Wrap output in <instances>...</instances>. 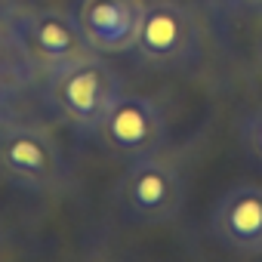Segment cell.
Masks as SVG:
<instances>
[{"label": "cell", "instance_id": "cell-1", "mask_svg": "<svg viewBox=\"0 0 262 262\" xmlns=\"http://www.w3.org/2000/svg\"><path fill=\"white\" fill-rule=\"evenodd\" d=\"M114 201L126 222L133 225H167L179 216L185 201V182L173 161L161 155L129 161L114 185Z\"/></svg>", "mask_w": 262, "mask_h": 262}, {"label": "cell", "instance_id": "cell-2", "mask_svg": "<svg viewBox=\"0 0 262 262\" xmlns=\"http://www.w3.org/2000/svg\"><path fill=\"white\" fill-rule=\"evenodd\" d=\"M120 93H123V83L117 71L108 68L102 59H96V53L56 65L47 90L53 108L68 123H74L80 133H96L99 120L105 117V111Z\"/></svg>", "mask_w": 262, "mask_h": 262}, {"label": "cell", "instance_id": "cell-3", "mask_svg": "<svg viewBox=\"0 0 262 262\" xmlns=\"http://www.w3.org/2000/svg\"><path fill=\"white\" fill-rule=\"evenodd\" d=\"M133 53L155 68H191L201 59V25L176 0H148Z\"/></svg>", "mask_w": 262, "mask_h": 262}, {"label": "cell", "instance_id": "cell-4", "mask_svg": "<svg viewBox=\"0 0 262 262\" xmlns=\"http://www.w3.org/2000/svg\"><path fill=\"white\" fill-rule=\"evenodd\" d=\"M167 114L164 108L142 93H120L111 108L105 111V117L96 126V139L102 142V148H108L117 158L136 161V158H148L158 155L167 145Z\"/></svg>", "mask_w": 262, "mask_h": 262}, {"label": "cell", "instance_id": "cell-5", "mask_svg": "<svg viewBox=\"0 0 262 262\" xmlns=\"http://www.w3.org/2000/svg\"><path fill=\"white\" fill-rule=\"evenodd\" d=\"M0 176L25 191H53L65 176V161L56 139L37 126L0 129Z\"/></svg>", "mask_w": 262, "mask_h": 262}, {"label": "cell", "instance_id": "cell-6", "mask_svg": "<svg viewBox=\"0 0 262 262\" xmlns=\"http://www.w3.org/2000/svg\"><path fill=\"white\" fill-rule=\"evenodd\" d=\"M210 237L237 256H262V185L234 182L210 210Z\"/></svg>", "mask_w": 262, "mask_h": 262}, {"label": "cell", "instance_id": "cell-7", "mask_svg": "<svg viewBox=\"0 0 262 262\" xmlns=\"http://www.w3.org/2000/svg\"><path fill=\"white\" fill-rule=\"evenodd\" d=\"M145 0H77L71 16L96 56L129 53L136 47Z\"/></svg>", "mask_w": 262, "mask_h": 262}, {"label": "cell", "instance_id": "cell-8", "mask_svg": "<svg viewBox=\"0 0 262 262\" xmlns=\"http://www.w3.org/2000/svg\"><path fill=\"white\" fill-rule=\"evenodd\" d=\"M25 43L34 50L37 59H43L47 65H65L83 56H93V50L86 47L71 10H34L25 22Z\"/></svg>", "mask_w": 262, "mask_h": 262}, {"label": "cell", "instance_id": "cell-9", "mask_svg": "<svg viewBox=\"0 0 262 262\" xmlns=\"http://www.w3.org/2000/svg\"><path fill=\"white\" fill-rule=\"evenodd\" d=\"M237 133H241V145H244L247 158L262 170V105L250 108V111L241 117Z\"/></svg>", "mask_w": 262, "mask_h": 262}, {"label": "cell", "instance_id": "cell-10", "mask_svg": "<svg viewBox=\"0 0 262 262\" xmlns=\"http://www.w3.org/2000/svg\"><path fill=\"white\" fill-rule=\"evenodd\" d=\"M16 4H19V0H0V28L16 16Z\"/></svg>", "mask_w": 262, "mask_h": 262}, {"label": "cell", "instance_id": "cell-11", "mask_svg": "<svg viewBox=\"0 0 262 262\" xmlns=\"http://www.w3.org/2000/svg\"><path fill=\"white\" fill-rule=\"evenodd\" d=\"M228 10H247V7H262V0H219Z\"/></svg>", "mask_w": 262, "mask_h": 262}]
</instances>
